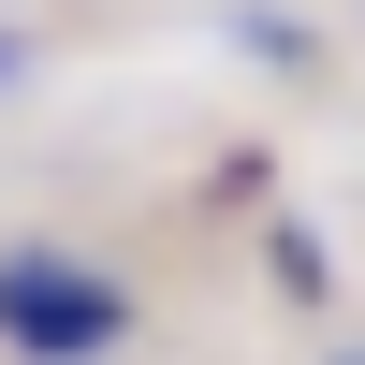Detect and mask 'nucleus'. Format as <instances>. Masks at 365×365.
Returning a JSON list of instances; mask_svg holds the SVG:
<instances>
[{"instance_id":"obj_2","label":"nucleus","mask_w":365,"mask_h":365,"mask_svg":"<svg viewBox=\"0 0 365 365\" xmlns=\"http://www.w3.org/2000/svg\"><path fill=\"white\" fill-rule=\"evenodd\" d=\"M15 73H29V29H0V88H15Z\"/></svg>"},{"instance_id":"obj_1","label":"nucleus","mask_w":365,"mask_h":365,"mask_svg":"<svg viewBox=\"0 0 365 365\" xmlns=\"http://www.w3.org/2000/svg\"><path fill=\"white\" fill-rule=\"evenodd\" d=\"M117 336H132V307H117L103 263H58V249H15V263H0V351H29V365H103Z\"/></svg>"}]
</instances>
